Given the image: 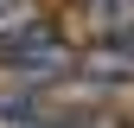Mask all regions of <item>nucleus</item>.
Masks as SVG:
<instances>
[{
    "label": "nucleus",
    "mask_w": 134,
    "mask_h": 128,
    "mask_svg": "<svg viewBox=\"0 0 134 128\" xmlns=\"http://www.w3.org/2000/svg\"><path fill=\"white\" fill-rule=\"evenodd\" d=\"M0 64H7V77L13 83H26V90H38V83H58V77H77V51L51 32V19H32L19 26L13 39H0Z\"/></svg>",
    "instance_id": "f257e3e1"
},
{
    "label": "nucleus",
    "mask_w": 134,
    "mask_h": 128,
    "mask_svg": "<svg viewBox=\"0 0 134 128\" xmlns=\"http://www.w3.org/2000/svg\"><path fill=\"white\" fill-rule=\"evenodd\" d=\"M77 77L90 90H134V45L128 39H96L77 58Z\"/></svg>",
    "instance_id": "f03ea898"
},
{
    "label": "nucleus",
    "mask_w": 134,
    "mask_h": 128,
    "mask_svg": "<svg viewBox=\"0 0 134 128\" xmlns=\"http://www.w3.org/2000/svg\"><path fill=\"white\" fill-rule=\"evenodd\" d=\"M77 19L90 39H128L134 45V0H77Z\"/></svg>",
    "instance_id": "7ed1b4c3"
},
{
    "label": "nucleus",
    "mask_w": 134,
    "mask_h": 128,
    "mask_svg": "<svg viewBox=\"0 0 134 128\" xmlns=\"http://www.w3.org/2000/svg\"><path fill=\"white\" fill-rule=\"evenodd\" d=\"M32 19H38V7H32V0H0V39H13V32L32 26Z\"/></svg>",
    "instance_id": "20e7f679"
}]
</instances>
